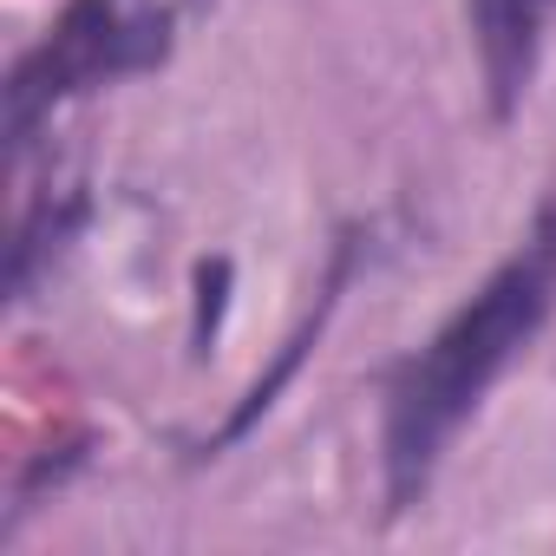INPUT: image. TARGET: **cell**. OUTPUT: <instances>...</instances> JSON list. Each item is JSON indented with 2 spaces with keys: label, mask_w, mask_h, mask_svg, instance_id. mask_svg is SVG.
<instances>
[{
  "label": "cell",
  "mask_w": 556,
  "mask_h": 556,
  "mask_svg": "<svg viewBox=\"0 0 556 556\" xmlns=\"http://www.w3.org/2000/svg\"><path fill=\"white\" fill-rule=\"evenodd\" d=\"M556 315V203L536 210L523 242L465 295V308L393 367L387 380V426H380V465H387V510H413L458 439V426L478 413V400L510 374V361L543 334Z\"/></svg>",
  "instance_id": "obj_1"
},
{
  "label": "cell",
  "mask_w": 556,
  "mask_h": 556,
  "mask_svg": "<svg viewBox=\"0 0 556 556\" xmlns=\"http://www.w3.org/2000/svg\"><path fill=\"white\" fill-rule=\"evenodd\" d=\"M170 47V14H131L125 0H79V8L21 60L14 86H8V131H14V151L34 138V125L73 99V92H92L105 79H125V73H144L157 66Z\"/></svg>",
  "instance_id": "obj_2"
},
{
  "label": "cell",
  "mask_w": 556,
  "mask_h": 556,
  "mask_svg": "<svg viewBox=\"0 0 556 556\" xmlns=\"http://www.w3.org/2000/svg\"><path fill=\"white\" fill-rule=\"evenodd\" d=\"M549 14H556V0H465L478 73H484V99H491L497 125L523 105V92L536 79V53H543Z\"/></svg>",
  "instance_id": "obj_3"
},
{
  "label": "cell",
  "mask_w": 556,
  "mask_h": 556,
  "mask_svg": "<svg viewBox=\"0 0 556 556\" xmlns=\"http://www.w3.org/2000/svg\"><path fill=\"white\" fill-rule=\"evenodd\" d=\"M354 255H361V236H341V249H334V268H328V289H321V308H315V315L302 321V334H295V341L282 348V361H275V367H268V374H262V380L249 387V400H242V406L229 413V426H223L216 439H203V452H210V458H216V452H223L229 439H242V432H249V426H255V419H262V413L275 406V393H282V380H289V374L302 367L308 341H315V334H321V321L334 315V295L348 289V275H354Z\"/></svg>",
  "instance_id": "obj_4"
}]
</instances>
